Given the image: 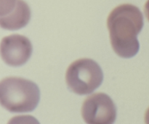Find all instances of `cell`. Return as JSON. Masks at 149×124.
Here are the masks:
<instances>
[{
	"instance_id": "6da1fadb",
	"label": "cell",
	"mask_w": 149,
	"mask_h": 124,
	"mask_svg": "<svg viewBox=\"0 0 149 124\" xmlns=\"http://www.w3.org/2000/svg\"><path fill=\"white\" fill-rule=\"evenodd\" d=\"M107 26L113 51L123 58L134 57L139 51L138 35L143 26L142 12L136 6L124 4L109 14Z\"/></svg>"
},
{
	"instance_id": "7a4b0ae2",
	"label": "cell",
	"mask_w": 149,
	"mask_h": 124,
	"mask_svg": "<svg viewBox=\"0 0 149 124\" xmlns=\"http://www.w3.org/2000/svg\"><path fill=\"white\" fill-rule=\"evenodd\" d=\"M40 98L39 87L29 80L18 77L4 78L0 84V101L12 113L31 112Z\"/></svg>"
},
{
	"instance_id": "3957f363",
	"label": "cell",
	"mask_w": 149,
	"mask_h": 124,
	"mask_svg": "<svg viewBox=\"0 0 149 124\" xmlns=\"http://www.w3.org/2000/svg\"><path fill=\"white\" fill-rule=\"evenodd\" d=\"M103 74L98 64L87 58L77 60L69 65L65 74L68 88L79 95L93 92L103 82Z\"/></svg>"
},
{
	"instance_id": "277c9868",
	"label": "cell",
	"mask_w": 149,
	"mask_h": 124,
	"mask_svg": "<svg viewBox=\"0 0 149 124\" xmlns=\"http://www.w3.org/2000/svg\"><path fill=\"white\" fill-rule=\"evenodd\" d=\"M81 116L87 124H113L116 108L109 96L104 93H95L84 100Z\"/></svg>"
},
{
	"instance_id": "5b68a950",
	"label": "cell",
	"mask_w": 149,
	"mask_h": 124,
	"mask_svg": "<svg viewBox=\"0 0 149 124\" xmlns=\"http://www.w3.org/2000/svg\"><path fill=\"white\" fill-rule=\"evenodd\" d=\"M32 50L31 43L26 36L13 34L4 37L1 40V58L10 66L24 65L31 56Z\"/></svg>"
},
{
	"instance_id": "8992f818",
	"label": "cell",
	"mask_w": 149,
	"mask_h": 124,
	"mask_svg": "<svg viewBox=\"0 0 149 124\" xmlns=\"http://www.w3.org/2000/svg\"><path fill=\"white\" fill-rule=\"evenodd\" d=\"M0 24L7 30H17L28 24L31 17L30 8L23 0H13L1 9Z\"/></svg>"
},
{
	"instance_id": "52a82bcc",
	"label": "cell",
	"mask_w": 149,
	"mask_h": 124,
	"mask_svg": "<svg viewBox=\"0 0 149 124\" xmlns=\"http://www.w3.org/2000/svg\"><path fill=\"white\" fill-rule=\"evenodd\" d=\"M7 124H40L39 122L31 116H15L10 119Z\"/></svg>"
},
{
	"instance_id": "ba28073f",
	"label": "cell",
	"mask_w": 149,
	"mask_h": 124,
	"mask_svg": "<svg viewBox=\"0 0 149 124\" xmlns=\"http://www.w3.org/2000/svg\"><path fill=\"white\" fill-rule=\"evenodd\" d=\"M144 11H145L146 16L147 19H148L149 21V0H148L146 3L145 7H144Z\"/></svg>"
},
{
	"instance_id": "9c48e42d",
	"label": "cell",
	"mask_w": 149,
	"mask_h": 124,
	"mask_svg": "<svg viewBox=\"0 0 149 124\" xmlns=\"http://www.w3.org/2000/svg\"><path fill=\"white\" fill-rule=\"evenodd\" d=\"M145 123L146 124H149V107L147 109L145 114Z\"/></svg>"
}]
</instances>
